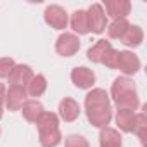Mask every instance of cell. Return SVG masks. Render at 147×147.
I'll return each instance as SVG.
<instances>
[{
  "label": "cell",
  "mask_w": 147,
  "mask_h": 147,
  "mask_svg": "<svg viewBox=\"0 0 147 147\" xmlns=\"http://www.w3.org/2000/svg\"><path fill=\"white\" fill-rule=\"evenodd\" d=\"M43 19L54 30H64L67 28V23H69L67 12L61 5H49L43 12Z\"/></svg>",
  "instance_id": "5b68a950"
},
{
  "label": "cell",
  "mask_w": 147,
  "mask_h": 147,
  "mask_svg": "<svg viewBox=\"0 0 147 147\" xmlns=\"http://www.w3.org/2000/svg\"><path fill=\"white\" fill-rule=\"evenodd\" d=\"M38 138H40L42 147H57L62 142V133H61V130H55V131H50L45 135H38Z\"/></svg>",
  "instance_id": "603a6c76"
},
{
  "label": "cell",
  "mask_w": 147,
  "mask_h": 147,
  "mask_svg": "<svg viewBox=\"0 0 147 147\" xmlns=\"http://www.w3.org/2000/svg\"><path fill=\"white\" fill-rule=\"evenodd\" d=\"M130 90H137V88H135V83H133L130 78H126V76H119V78H116V80L113 82V87H111V97L116 99V97H119L121 94L130 92Z\"/></svg>",
  "instance_id": "ffe728a7"
},
{
  "label": "cell",
  "mask_w": 147,
  "mask_h": 147,
  "mask_svg": "<svg viewBox=\"0 0 147 147\" xmlns=\"http://www.w3.org/2000/svg\"><path fill=\"white\" fill-rule=\"evenodd\" d=\"M64 147H90L88 140L83 135H67L64 140Z\"/></svg>",
  "instance_id": "cb8c5ba5"
},
{
  "label": "cell",
  "mask_w": 147,
  "mask_h": 147,
  "mask_svg": "<svg viewBox=\"0 0 147 147\" xmlns=\"http://www.w3.org/2000/svg\"><path fill=\"white\" fill-rule=\"evenodd\" d=\"M116 69H119L123 75L128 78L135 73H138L140 69V59L130 52V50H119L118 52V64H116Z\"/></svg>",
  "instance_id": "277c9868"
},
{
  "label": "cell",
  "mask_w": 147,
  "mask_h": 147,
  "mask_svg": "<svg viewBox=\"0 0 147 147\" xmlns=\"http://www.w3.org/2000/svg\"><path fill=\"white\" fill-rule=\"evenodd\" d=\"M71 82L75 87L78 88H83V90H88L94 87L95 83V73L85 66H80V67H75L71 71Z\"/></svg>",
  "instance_id": "8992f818"
},
{
  "label": "cell",
  "mask_w": 147,
  "mask_h": 147,
  "mask_svg": "<svg viewBox=\"0 0 147 147\" xmlns=\"http://www.w3.org/2000/svg\"><path fill=\"white\" fill-rule=\"evenodd\" d=\"M82 109H80V104L75 100V99H71V97H64L61 102H59V116L62 121L66 123H73V121H76L78 116H80Z\"/></svg>",
  "instance_id": "ba28073f"
},
{
  "label": "cell",
  "mask_w": 147,
  "mask_h": 147,
  "mask_svg": "<svg viewBox=\"0 0 147 147\" xmlns=\"http://www.w3.org/2000/svg\"><path fill=\"white\" fill-rule=\"evenodd\" d=\"M133 121H135V111H131V109H118V113H116V125H118V128L121 131L131 133Z\"/></svg>",
  "instance_id": "e0dca14e"
},
{
  "label": "cell",
  "mask_w": 147,
  "mask_h": 147,
  "mask_svg": "<svg viewBox=\"0 0 147 147\" xmlns=\"http://www.w3.org/2000/svg\"><path fill=\"white\" fill-rule=\"evenodd\" d=\"M16 62L11 57H0V78H9L11 71L14 69Z\"/></svg>",
  "instance_id": "d4e9b609"
},
{
  "label": "cell",
  "mask_w": 147,
  "mask_h": 147,
  "mask_svg": "<svg viewBox=\"0 0 147 147\" xmlns=\"http://www.w3.org/2000/svg\"><path fill=\"white\" fill-rule=\"evenodd\" d=\"M0 133H2V130H0Z\"/></svg>",
  "instance_id": "f1b7e54d"
},
{
  "label": "cell",
  "mask_w": 147,
  "mask_h": 147,
  "mask_svg": "<svg viewBox=\"0 0 147 147\" xmlns=\"http://www.w3.org/2000/svg\"><path fill=\"white\" fill-rule=\"evenodd\" d=\"M114 104L118 106V109H131V111H137L140 107V100H138V94L137 90H130V92H125L121 94L119 97L113 99Z\"/></svg>",
  "instance_id": "2e32d148"
},
{
  "label": "cell",
  "mask_w": 147,
  "mask_h": 147,
  "mask_svg": "<svg viewBox=\"0 0 147 147\" xmlns=\"http://www.w3.org/2000/svg\"><path fill=\"white\" fill-rule=\"evenodd\" d=\"M111 49H113L111 42H107V40H97V43L92 45V47L87 50V57H88V61H92V62H95V64H100L102 59L106 57V54H107Z\"/></svg>",
  "instance_id": "9a60e30c"
},
{
  "label": "cell",
  "mask_w": 147,
  "mask_h": 147,
  "mask_svg": "<svg viewBox=\"0 0 147 147\" xmlns=\"http://www.w3.org/2000/svg\"><path fill=\"white\" fill-rule=\"evenodd\" d=\"M36 130H38V135H45V133H50V131L59 130V116L55 113L45 111L36 119Z\"/></svg>",
  "instance_id": "7c38bea8"
},
{
  "label": "cell",
  "mask_w": 147,
  "mask_h": 147,
  "mask_svg": "<svg viewBox=\"0 0 147 147\" xmlns=\"http://www.w3.org/2000/svg\"><path fill=\"white\" fill-rule=\"evenodd\" d=\"M85 113L92 126L106 128L113 119L109 94L104 88H92L85 95Z\"/></svg>",
  "instance_id": "6da1fadb"
},
{
  "label": "cell",
  "mask_w": 147,
  "mask_h": 147,
  "mask_svg": "<svg viewBox=\"0 0 147 147\" xmlns=\"http://www.w3.org/2000/svg\"><path fill=\"white\" fill-rule=\"evenodd\" d=\"M2 116H4V111H2V106H0V119H2Z\"/></svg>",
  "instance_id": "83f0119b"
},
{
  "label": "cell",
  "mask_w": 147,
  "mask_h": 147,
  "mask_svg": "<svg viewBox=\"0 0 147 147\" xmlns=\"http://www.w3.org/2000/svg\"><path fill=\"white\" fill-rule=\"evenodd\" d=\"M80 50V38L75 33H62L55 42V52L62 57H71Z\"/></svg>",
  "instance_id": "3957f363"
},
{
  "label": "cell",
  "mask_w": 147,
  "mask_h": 147,
  "mask_svg": "<svg viewBox=\"0 0 147 147\" xmlns=\"http://www.w3.org/2000/svg\"><path fill=\"white\" fill-rule=\"evenodd\" d=\"M47 92V78L43 75H35L26 85V94L30 97H42Z\"/></svg>",
  "instance_id": "d6986e66"
},
{
  "label": "cell",
  "mask_w": 147,
  "mask_h": 147,
  "mask_svg": "<svg viewBox=\"0 0 147 147\" xmlns=\"http://www.w3.org/2000/svg\"><path fill=\"white\" fill-rule=\"evenodd\" d=\"M121 42H123L126 47H131V49L138 47V45L144 42V30H142L140 26H133V24H130V28H128L126 33L123 35Z\"/></svg>",
  "instance_id": "ac0fdd59"
},
{
  "label": "cell",
  "mask_w": 147,
  "mask_h": 147,
  "mask_svg": "<svg viewBox=\"0 0 147 147\" xmlns=\"http://www.w3.org/2000/svg\"><path fill=\"white\" fill-rule=\"evenodd\" d=\"M69 24L73 28V31L78 33V35H88L90 33V28H88V18H87V11L83 9H78L73 12L71 19H69Z\"/></svg>",
  "instance_id": "5bb4252c"
},
{
  "label": "cell",
  "mask_w": 147,
  "mask_h": 147,
  "mask_svg": "<svg viewBox=\"0 0 147 147\" xmlns=\"http://www.w3.org/2000/svg\"><path fill=\"white\" fill-rule=\"evenodd\" d=\"M33 69L28 66V64H16L14 69L11 71V75H9V83L14 85V87H24L31 82L33 78Z\"/></svg>",
  "instance_id": "52a82bcc"
},
{
  "label": "cell",
  "mask_w": 147,
  "mask_h": 147,
  "mask_svg": "<svg viewBox=\"0 0 147 147\" xmlns=\"http://www.w3.org/2000/svg\"><path fill=\"white\" fill-rule=\"evenodd\" d=\"M5 94H7V88L4 83H0V106L5 102Z\"/></svg>",
  "instance_id": "4316f807"
},
{
  "label": "cell",
  "mask_w": 147,
  "mask_h": 147,
  "mask_svg": "<svg viewBox=\"0 0 147 147\" xmlns=\"http://www.w3.org/2000/svg\"><path fill=\"white\" fill-rule=\"evenodd\" d=\"M28 94H26V88L24 87H14L11 85L7 94H5V106L9 111H19L23 107V104L28 100L26 99Z\"/></svg>",
  "instance_id": "30bf717a"
},
{
  "label": "cell",
  "mask_w": 147,
  "mask_h": 147,
  "mask_svg": "<svg viewBox=\"0 0 147 147\" xmlns=\"http://www.w3.org/2000/svg\"><path fill=\"white\" fill-rule=\"evenodd\" d=\"M128 28H130V23H128L126 19H114L106 30H107L109 38H113V40H121Z\"/></svg>",
  "instance_id": "7402d4cb"
},
{
  "label": "cell",
  "mask_w": 147,
  "mask_h": 147,
  "mask_svg": "<svg viewBox=\"0 0 147 147\" xmlns=\"http://www.w3.org/2000/svg\"><path fill=\"white\" fill-rule=\"evenodd\" d=\"M118 52H119V50L111 49V50L106 54V57L102 59V62H100V64H104V66H106V67H109V69H116V64H118Z\"/></svg>",
  "instance_id": "484cf974"
},
{
  "label": "cell",
  "mask_w": 147,
  "mask_h": 147,
  "mask_svg": "<svg viewBox=\"0 0 147 147\" xmlns=\"http://www.w3.org/2000/svg\"><path fill=\"white\" fill-rule=\"evenodd\" d=\"M99 145L100 147H123V137L116 128H111V126L100 128Z\"/></svg>",
  "instance_id": "8fae6325"
},
{
  "label": "cell",
  "mask_w": 147,
  "mask_h": 147,
  "mask_svg": "<svg viewBox=\"0 0 147 147\" xmlns=\"http://www.w3.org/2000/svg\"><path fill=\"white\" fill-rule=\"evenodd\" d=\"M106 16H111L113 19H126V16L131 12V4L128 0H106Z\"/></svg>",
  "instance_id": "9c48e42d"
},
{
  "label": "cell",
  "mask_w": 147,
  "mask_h": 147,
  "mask_svg": "<svg viewBox=\"0 0 147 147\" xmlns=\"http://www.w3.org/2000/svg\"><path fill=\"white\" fill-rule=\"evenodd\" d=\"M131 133H135L140 138V144L145 145L147 144V118L144 113L135 114V121H133V130Z\"/></svg>",
  "instance_id": "44dd1931"
},
{
  "label": "cell",
  "mask_w": 147,
  "mask_h": 147,
  "mask_svg": "<svg viewBox=\"0 0 147 147\" xmlns=\"http://www.w3.org/2000/svg\"><path fill=\"white\" fill-rule=\"evenodd\" d=\"M87 18H88V28H90V33H95V35H100L106 31L107 28V16L102 9L100 4H92L87 11Z\"/></svg>",
  "instance_id": "7a4b0ae2"
},
{
  "label": "cell",
  "mask_w": 147,
  "mask_h": 147,
  "mask_svg": "<svg viewBox=\"0 0 147 147\" xmlns=\"http://www.w3.org/2000/svg\"><path fill=\"white\" fill-rule=\"evenodd\" d=\"M21 113H23V118L28 121V123H36V119L45 113L42 102H38L36 99H30L23 104L21 107Z\"/></svg>",
  "instance_id": "4fadbf2b"
}]
</instances>
